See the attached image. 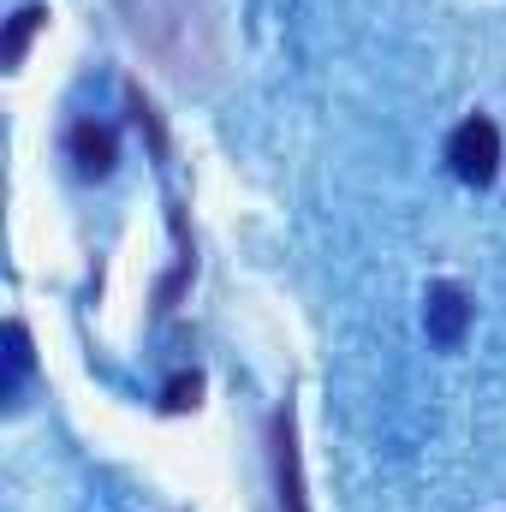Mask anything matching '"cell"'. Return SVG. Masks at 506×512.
<instances>
[{"instance_id": "cell-1", "label": "cell", "mask_w": 506, "mask_h": 512, "mask_svg": "<svg viewBox=\"0 0 506 512\" xmlns=\"http://www.w3.org/2000/svg\"><path fill=\"white\" fill-rule=\"evenodd\" d=\"M447 167L465 179V185H495V173H501V131L495 120H483V114H471L465 126L447 137Z\"/></svg>"}, {"instance_id": "cell-6", "label": "cell", "mask_w": 506, "mask_h": 512, "mask_svg": "<svg viewBox=\"0 0 506 512\" xmlns=\"http://www.w3.org/2000/svg\"><path fill=\"white\" fill-rule=\"evenodd\" d=\"M6 364H12V382L30 376V334H24V322H6Z\"/></svg>"}, {"instance_id": "cell-3", "label": "cell", "mask_w": 506, "mask_h": 512, "mask_svg": "<svg viewBox=\"0 0 506 512\" xmlns=\"http://www.w3.org/2000/svg\"><path fill=\"white\" fill-rule=\"evenodd\" d=\"M268 447H274V483H280V512H310L304 507V471H298V435H292V405L274 411L268 423Z\"/></svg>"}, {"instance_id": "cell-5", "label": "cell", "mask_w": 506, "mask_h": 512, "mask_svg": "<svg viewBox=\"0 0 506 512\" xmlns=\"http://www.w3.org/2000/svg\"><path fill=\"white\" fill-rule=\"evenodd\" d=\"M48 24V6H18L12 12V24H6V42H0V60H6V72H18L24 66V54H30V36Z\"/></svg>"}, {"instance_id": "cell-7", "label": "cell", "mask_w": 506, "mask_h": 512, "mask_svg": "<svg viewBox=\"0 0 506 512\" xmlns=\"http://www.w3.org/2000/svg\"><path fill=\"white\" fill-rule=\"evenodd\" d=\"M197 393H203V376H179V382L167 387V411H191Z\"/></svg>"}, {"instance_id": "cell-2", "label": "cell", "mask_w": 506, "mask_h": 512, "mask_svg": "<svg viewBox=\"0 0 506 512\" xmlns=\"http://www.w3.org/2000/svg\"><path fill=\"white\" fill-rule=\"evenodd\" d=\"M423 328H429L435 346H459L465 328H471V298H465V286L435 280V286L423 292Z\"/></svg>"}, {"instance_id": "cell-4", "label": "cell", "mask_w": 506, "mask_h": 512, "mask_svg": "<svg viewBox=\"0 0 506 512\" xmlns=\"http://www.w3.org/2000/svg\"><path fill=\"white\" fill-rule=\"evenodd\" d=\"M66 149H72V161H78V173H84V179H108V173H114V131H108V126H96V120L72 126Z\"/></svg>"}]
</instances>
